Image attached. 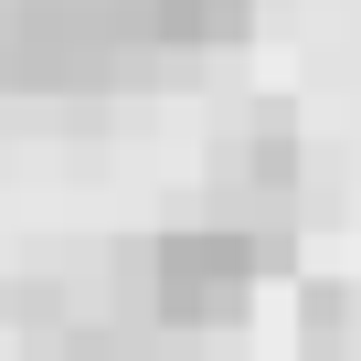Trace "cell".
<instances>
[{
  "mask_svg": "<svg viewBox=\"0 0 361 361\" xmlns=\"http://www.w3.org/2000/svg\"><path fill=\"white\" fill-rule=\"evenodd\" d=\"M298 350L308 361H361V276H308L298 287Z\"/></svg>",
  "mask_w": 361,
  "mask_h": 361,
  "instance_id": "cell-3",
  "label": "cell"
},
{
  "mask_svg": "<svg viewBox=\"0 0 361 361\" xmlns=\"http://www.w3.org/2000/svg\"><path fill=\"white\" fill-rule=\"evenodd\" d=\"M138 266V319L159 340H213L255 308V287L287 266V224H170L159 245L128 255Z\"/></svg>",
  "mask_w": 361,
  "mask_h": 361,
  "instance_id": "cell-1",
  "label": "cell"
},
{
  "mask_svg": "<svg viewBox=\"0 0 361 361\" xmlns=\"http://www.w3.org/2000/svg\"><path fill=\"white\" fill-rule=\"evenodd\" d=\"M255 0H138V32L149 43H234Z\"/></svg>",
  "mask_w": 361,
  "mask_h": 361,
  "instance_id": "cell-4",
  "label": "cell"
},
{
  "mask_svg": "<svg viewBox=\"0 0 361 361\" xmlns=\"http://www.w3.org/2000/svg\"><path fill=\"white\" fill-rule=\"evenodd\" d=\"M213 192H224V213H213V224L287 213V192H298V128H287L276 106H255L245 128H224V149H213Z\"/></svg>",
  "mask_w": 361,
  "mask_h": 361,
  "instance_id": "cell-2",
  "label": "cell"
}]
</instances>
